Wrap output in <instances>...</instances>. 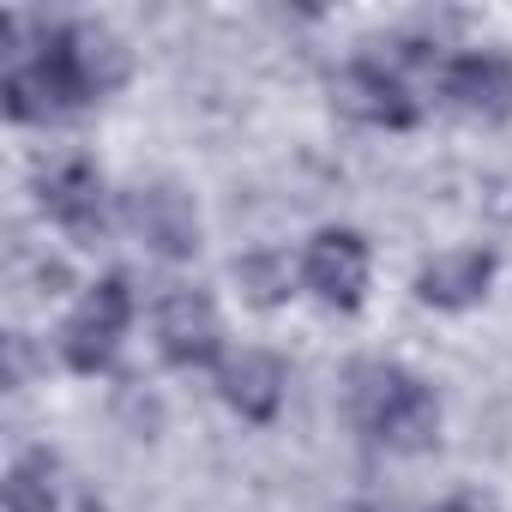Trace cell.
I'll return each mask as SVG.
<instances>
[{
    "label": "cell",
    "instance_id": "3957f363",
    "mask_svg": "<svg viewBox=\"0 0 512 512\" xmlns=\"http://www.w3.org/2000/svg\"><path fill=\"white\" fill-rule=\"evenodd\" d=\"M133 278L127 272H103L97 284H85L79 290V302L67 308V320H61V332H55V350H61V362L73 368V374H109L115 368V356H121V338H127V326H133Z\"/></svg>",
    "mask_w": 512,
    "mask_h": 512
},
{
    "label": "cell",
    "instance_id": "7a4b0ae2",
    "mask_svg": "<svg viewBox=\"0 0 512 512\" xmlns=\"http://www.w3.org/2000/svg\"><path fill=\"white\" fill-rule=\"evenodd\" d=\"M350 422L398 458H422L440 446V398L422 374L398 362H356L350 368Z\"/></svg>",
    "mask_w": 512,
    "mask_h": 512
},
{
    "label": "cell",
    "instance_id": "8fae6325",
    "mask_svg": "<svg viewBox=\"0 0 512 512\" xmlns=\"http://www.w3.org/2000/svg\"><path fill=\"white\" fill-rule=\"evenodd\" d=\"M494 272H500V260L488 247H446V253H434V260L416 272V302L440 308V314H464V308L488 302Z\"/></svg>",
    "mask_w": 512,
    "mask_h": 512
},
{
    "label": "cell",
    "instance_id": "9c48e42d",
    "mask_svg": "<svg viewBox=\"0 0 512 512\" xmlns=\"http://www.w3.org/2000/svg\"><path fill=\"white\" fill-rule=\"evenodd\" d=\"M440 103L476 127L512 121V61L500 49H470L440 61Z\"/></svg>",
    "mask_w": 512,
    "mask_h": 512
},
{
    "label": "cell",
    "instance_id": "277c9868",
    "mask_svg": "<svg viewBox=\"0 0 512 512\" xmlns=\"http://www.w3.org/2000/svg\"><path fill=\"white\" fill-rule=\"evenodd\" d=\"M151 338H157V356L181 374H199V368H223V314L211 302V290L199 284H163L157 302H151Z\"/></svg>",
    "mask_w": 512,
    "mask_h": 512
},
{
    "label": "cell",
    "instance_id": "8992f818",
    "mask_svg": "<svg viewBox=\"0 0 512 512\" xmlns=\"http://www.w3.org/2000/svg\"><path fill=\"white\" fill-rule=\"evenodd\" d=\"M332 103H338L350 121L386 127V133H404V127H416V115H422L416 79H410L398 61H386V55H356V61L332 79Z\"/></svg>",
    "mask_w": 512,
    "mask_h": 512
},
{
    "label": "cell",
    "instance_id": "ba28073f",
    "mask_svg": "<svg viewBox=\"0 0 512 512\" xmlns=\"http://www.w3.org/2000/svg\"><path fill=\"white\" fill-rule=\"evenodd\" d=\"M121 223L157 253V260H193L199 235H205L193 193L175 187V181H139V187H127L121 193Z\"/></svg>",
    "mask_w": 512,
    "mask_h": 512
},
{
    "label": "cell",
    "instance_id": "4fadbf2b",
    "mask_svg": "<svg viewBox=\"0 0 512 512\" xmlns=\"http://www.w3.org/2000/svg\"><path fill=\"white\" fill-rule=\"evenodd\" d=\"M235 278H241V290H247L253 308H278V302L296 296L302 260H290V253H247V260L235 266Z\"/></svg>",
    "mask_w": 512,
    "mask_h": 512
},
{
    "label": "cell",
    "instance_id": "30bf717a",
    "mask_svg": "<svg viewBox=\"0 0 512 512\" xmlns=\"http://www.w3.org/2000/svg\"><path fill=\"white\" fill-rule=\"evenodd\" d=\"M217 398H223L241 422H253V428L278 422V410H284V398H290V368H284V356H272V350H229L223 368H217Z\"/></svg>",
    "mask_w": 512,
    "mask_h": 512
},
{
    "label": "cell",
    "instance_id": "52a82bcc",
    "mask_svg": "<svg viewBox=\"0 0 512 512\" xmlns=\"http://www.w3.org/2000/svg\"><path fill=\"white\" fill-rule=\"evenodd\" d=\"M368 284H374V253L356 229H320L308 247H302V290L332 308V314H356L368 302Z\"/></svg>",
    "mask_w": 512,
    "mask_h": 512
},
{
    "label": "cell",
    "instance_id": "6da1fadb",
    "mask_svg": "<svg viewBox=\"0 0 512 512\" xmlns=\"http://www.w3.org/2000/svg\"><path fill=\"white\" fill-rule=\"evenodd\" d=\"M7 79H0V103L7 121L19 127H49L61 115H79L103 97H115L133 73L127 43L109 25L73 19V25H49L37 43L25 37V19H7Z\"/></svg>",
    "mask_w": 512,
    "mask_h": 512
},
{
    "label": "cell",
    "instance_id": "7c38bea8",
    "mask_svg": "<svg viewBox=\"0 0 512 512\" xmlns=\"http://www.w3.org/2000/svg\"><path fill=\"white\" fill-rule=\"evenodd\" d=\"M7 512H61V464L55 452L31 446L7 464Z\"/></svg>",
    "mask_w": 512,
    "mask_h": 512
},
{
    "label": "cell",
    "instance_id": "9a60e30c",
    "mask_svg": "<svg viewBox=\"0 0 512 512\" xmlns=\"http://www.w3.org/2000/svg\"><path fill=\"white\" fill-rule=\"evenodd\" d=\"M344 512H380V506H344Z\"/></svg>",
    "mask_w": 512,
    "mask_h": 512
},
{
    "label": "cell",
    "instance_id": "5b68a950",
    "mask_svg": "<svg viewBox=\"0 0 512 512\" xmlns=\"http://www.w3.org/2000/svg\"><path fill=\"white\" fill-rule=\"evenodd\" d=\"M37 211L79 247H97L109 217H115V193L103 181V169L79 151L55 157L49 169H37Z\"/></svg>",
    "mask_w": 512,
    "mask_h": 512
},
{
    "label": "cell",
    "instance_id": "5bb4252c",
    "mask_svg": "<svg viewBox=\"0 0 512 512\" xmlns=\"http://www.w3.org/2000/svg\"><path fill=\"white\" fill-rule=\"evenodd\" d=\"M434 512H500V506H494L488 494H476V488H458V494H446Z\"/></svg>",
    "mask_w": 512,
    "mask_h": 512
}]
</instances>
